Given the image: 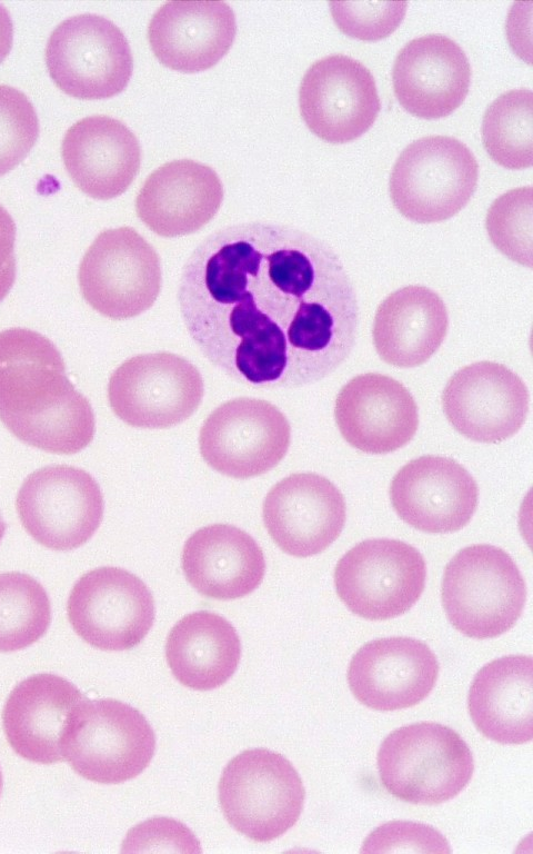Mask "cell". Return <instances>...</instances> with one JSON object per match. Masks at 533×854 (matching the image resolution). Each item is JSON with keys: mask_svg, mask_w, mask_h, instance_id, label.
<instances>
[{"mask_svg": "<svg viewBox=\"0 0 533 854\" xmlns=\"http://www.w3.org/2000/svg\"><path fill=\"white\" fill-rule=\"evenodd\" d=\"M177 298L204 358L254 387L320 381L356 338V294L339 256L285 225L254 221L212 232L185 261Z\"/></svg>", "mask_w": 533, "mask_h": 854, "instance_id": "cell-1", "label": "cell"}, {"mask_svg": "<svg viewBox=\"0 0 533 854\" xmlns=\"http://www.w3.org/2000/svg\"><path fill=\"white\" fill-rule=\"evenodd\" d=\"M0 420L21 441L53 454H76L95 431L93 410L66 375L64 361L43 335L0 332Z\"/></svg>", "mask_w": 533, "mask_h": 854, "instance_id": "cell-2", "label": "cell"}, {"mask_svg": "<svg viewBox=\"0 0 533 854\" xmlns=\"http://www.w3.org/2000/svg\"><path fill=\"white\" fill-rule=\"evenodd\" d=\"M441 595L450 623L467 637L485 639L515 625L525 605L526 585L506 552L476 544L449 562Z\"/></svg>", "mask_w": 533, "mask_h": 854, "instance_id": "cell-3", "label": "cell"}, {"mask_svg": "<svg viewBox=\"0 0 533 854\" xmlns=\"http://www.w3.org/2000/svg\"><path fill=\"white\" fill-rule=\"evenodd\" d=\"M462 737L438 723H416L389 734L378 753L382 785L399 800L424 805L456 796L473 774Z\"/></svg>", "mask_w": 533, "mask_h": 854, "instance_id": "cell-4", "label": "cell"}, {"mask_svg": "<svg viewBox=\"0 0 533 854\" xmlns=\"http://www.w3.org/2000/svg\"><path fill=\"white\" fill-rule=\"evenodd\" d=\"M222 812L238 832L255 842L283 835L300 817L304 787L281 754L247 749L224 767L219 782Z\"/></svg>", "mask_w": 533, "mask_h": 854, "instance_id": "cell-5", "label": "cell"}, {"mask_svg": "<svg viewBox=\"0 0 533 854\" xmlns=\"http://www.w3.org/2000/svg\"><path fill=\"white\" fill-rule=\"evenodd\" d=\"M477 176V161L463 142L449 136H428L400 153L389 190L403 217L419 224L439 222L469 202Z\"/></svg>", "mask_w": 533, "mask_h": 854, "instance_id": "cell-6", "label": "cell"}, {"mask_svg": "<svg viewBox=\"0 0 533 854\" xmlns=\"http://www.w3.org/2000/svg\"><path fill=\"white\" fill-rule=\"evenodd\" d=\"M63 757L82 777L118 784L138 776L154 754L155 737L145 717L112 698L84 699L63 738Z\"/></svg>", "mask_w": 533, "mask_h": 854, "instance_id": "cell-7", "label": "cell"}, {"mask_svg": "<svg viewBox=\"0 0 533 854\" xmlns=\"http://www.w3.org/2000/svg\"><path fill=\"white\" fill-rule=\"evenodd\" d=\"M426 566L413 546L389 538L359 543L338 562L334 585L355 615L385 620L408 612L423 593Z\"/></svg>", "mask_w": 533, "mask_h": 854, "instance_id": "cell-8", "label": "cell"}, {"mask_svg": "<svg viewBox=\"0 0 533 854\" xmlns=\"http://www.w3.org/2000/svg\"><path fill=\"white\" fill-rule=\"evenodd\" d=\"M46 63L54 83L79 99H104L128 85L133 59L122 31L110 20L82 13L63 20L52 31Z\"/></svg>", "mask_w": 533, "mask_h": 854, "instance_id": "cell-9", "label": "cell"}, {"mask_svg": "<svg viewBox=\"0 0 533 854\" xmlns=\"http://www.w3.org/2000/svg\"><path fill=\"white\" fill-rule=\"evenodd\" d=\"M86 301L115 320L148 310L161 289V264L155 249L133 228L108 229L84 254L78 272Z\"/></svg>", "mask_w": 533, "mask_h": 854, "instance_id": "cell-10", "label": "cell"}, {"mask_svg": "<svg viewBox=\"0 0 533 854\" xmlns=\"http://www.w3.org/2000/svg\"><path fill=\"white\" fill-rule=\"evenodd\" d=\"M204 393L200 371L171 352L138 355L111 375L109 404L125 424L139 428H169L189 418Z\"/></svg>", "mask_w": 533, "mask_h": 854, "instance_id": "cell-11", "label": "cell"}, {"mask_svg": "<svg viewBox=\"0 0 533 854\" xmlns=\"http://www.w3.org/2000/svg\"><path fill=\"white\" fill-rule=\"evenodd\" d=\"M17 510L28 534L53 550H71L99 528L103 497L87 471L67 465L30 474L17 496Z\"/></svg>", "mask_w": 533, "mask_h": 854, "instance_id": "cell-12", "label": "cell"}, {"mask_svg": "<svg viewBox=\"0 0 533 854\" xmlns=\"http://www.w3.org/2000/svg\"><path fill=\"white\" fill-rule=\"evenodd\" d=\"M290 438V424L279 408L262 399L240 397L209 415L199 444L202 458L214 470L247 479L275 467L285 456Z\"/></svg>", "mask_w": 533, "mask_h": 854, "instance_id": "cell-13", "label": "cell"}, {"mask_svg": "<svg viewBox=\"0 0 533 854\" xmlns=\"http://www.w3.org/2000/svg\"><path fill=\"white\" fill-rule=\"evenodd\" d=\"M74 632L91 646L125 651L137 646L154 620L147 585L118 567H99L74 584L67 605Z\"/></svg>", "mask_w": 533, "mask_h": 854, "instance_id": "cell-14", "label": "cell"}, {"mask_svg": "<svg viewBox=\"0 0 533 854\" xmlns=\"http://www.w3.org/2000/svg\"><path fill=\"white\" fill-rule=\"evenodd\" d=\"M299 107L316 137L345 143L372 127L381 102L370 70L348 56L333 54L315 61L304 73Z\"/></svg>", "mask_w": 533, "mask_h": 854, "instance_id": "cell-15", "label": "cell"}, {"mask_svg": "<svg viewBox=\"0 0 533 854\" xmlns=\"http://www.w3.org/2000/svg\"><path fill=\"white\" fill-rule=\"evenodd\" d=\"M526 385L506 366L477 361L459 369L442 394L449 423L462 436L496 444L515 435L529 413Z\"/></svg>", "mask_w": 533, "mask_h": 854, "instance_id": "cell-16", "label": "cell"}, {"mask_svg": "<svg viewBox=\"0 0 533 854\" xmlns=\"http://www.w3.org/2000/svg\"><path fill=\"white\" fill-rule=\"evenodd\" d=\"M345 502L325 477L292 474L276 483L263 503V522L274 543L286 554L309 557L328 548L345 523Z\"/></svg>", "mask_w": 533, "mask_h": 854, "instance_id": "cell-17", "label": "cell"}, {"mask_svg": "<svg viewBox=\"0 0 533 854\" xmlns=\"http://www.w3.org/2000/svg\"><path fill=\"white\" fill-rule=\"evenodd\" d=\"M392 506L410 526L431 534L464 527L477 506V485L457 461L421 456L404 465L390 486Z\"/></svg>", "mask_w": 533, "mask_h": 854, "instance_id": "cell-18", "label": "cell"}, {"mask_svg": "<svg viewBox=\"0 0 533 854\" xmlns=\"http://www.w3.org/2000/svg\"><path fill=\"white\" fill-rule=\"evenodd\" d=\"M438 674V659L426 644L410 637H386L358 649L349 665L348 683L360 703L389 712L422 702Z\"/></svg>", "mask_w": 533, "mask_h": 854, "instance_id": "cell-19", "label": "cell"}, {"mask_svg": "<svg viewBox=\"0 0 533 854\" xmlns=\"http://www.w3.org/2000/svg\"><path fill=\"white\" fill-rule=\"evenodd\" d=\"M334 417L342 437L368 454H388L405 446L419 426L410 391L392 377L368 373L339 391Z\"/></svg>", "mask_w": 533, "mask_h": 854, "instance_id": "cell-20", "label": "cell"}, {"mask_svg": "<svg viewBox=\"0 0 533 854\" xmlns=\"http://www.w3.org/2000/svg\"><path fill=\"white\" fill-rule=\"evenodd\" d=\"M471 75L462 48L446 36L432 33L409 41L399 51L392 70L393 90L409 113L439 119L462 105Z\"/></svg>", "mask_w": 533, "mask_h": 854, "instance_id": "cell-21", "label": "cell"}, {"mask_svg": "<svg viewBox=\"0 0 533 854\" xmlns=\"http://www.w3.org/2000/svg\"><path fill=\"white\" fill-rule=\"evenodd\" d=\"M86 697L69 681L37 674L19 683L2 711V725L13 751L41 764L64 761L63 738Z\"/></svg>", "mask_w": 533, "mask_h": 854, "instance_id": "cell-22", "label": "cell"}, {"mask_svg": "<svg viewBox=\"0 0 533 854\" xmlns=\"http://www.w3.org/2000/svg\"><path fill=\"white\" fill-rule=\"evenodd\" d=\"M235 32L234 12L224 1H168L151 18L148 37L162 64L190 73L217 64Z\"/></svg>", "mask_w": 533, "mask_h": 854, "instance_id": "cell-23", "label": "cell"}, {"mask_svg": "<svg viewBox=\"0 0 533 854\" xmlns=\"http://www.w3.org/2000/svg\"><path fill=\"white\" fill-rule=\"evenodd\" d=\"M223 187L217 172L182 159L167 162L145 179L137 199L141 221L161 237L193 234L218 212Z\"/></svg>", "mask_w": 533, "mask_h": 854, "instance_id": "cell-24", "label": "cell"}, {"mask_svg": "<svg viewBox=\"0 0 533 854\" xmlns=\"http://www.w3.org/2000/svg\"><path fill=\"white\" fill-rule=\"evenodd\" d=\"M61 153L74 185L100 200L123 193L141 162L134 133L108 116H90L72 125L62 140Z\"/></svg>", "mask_w": 533, "mask_h": 854, "instance_id": "cell-25", "label": "cell"}, {"mask_svg": "<svg viewBox=\"0 0 533 854\" xmlns=\"http://www.w3.org/2000/svg\"><path fill=\"white\" fill-rule=\"evenodd\" d=\"M181 564L189 584L201 595L228 600L252 593L265 573L264 555L244 530L213 524L184 543Z\"/></svg>", "mask_w": 533, "mask_h": 854, "instance_id": "cell-26", "label": "cell"}, {"mask_svg": "<svg viewBox=\"0 0 533 854\" xmlns=\"http://www.w3.org/2000/svg\"><path fill=\"white\" fill-rule=\"evenodd\" d=\"M447 326L445 304L435 291L424 286H406L379 305L373 342L386 364L412 368L434 355L446 336Z\"/></svg>", "mask_w": 533, "mask_h": 854, "instance_id": "cell-27", "label": "cell"}, {"mask_svg": "<svg viewBox=\"0 0 533 854\" xmlns=\"http://www.w3.org/2000/svg\"><path fill=\"white\" fill-rule=\"evenodd\" d=\"M533 659L504 656L484 665L470 688L467 705L476 728L502 744L533 737Z\"/></svg>", "mask_w": 533, "mask_h": 854, "instance_id": "cell-28", "label": "cell"}, {"mask_svg": "<svg viewBox=\"0 0 533 854\" xmlns=\"http://www.w3.org/2000/svg\"><path fill=\"white\" fill-rule=\"evenodd\" d=\"M240 656L235 628L208 610L182 617L167 638L165 657L173 676L197 691L223 685L235 672Z\"/></svg>", "mask_w": 533, "mask_h": 854, "instance_id": "cell-29", "label": "cell"}, {"mask_svg": "<svg viewBox=\"0 0 533 854\" xmlns=\"http://www.w3.org/2000/svg\"><path fill=\"white\" fill-rule=\"evenodd\" d=\"M482 141L490 158L506 169L533 162V93L516 89L497 97L485 110Z\"/></svg>", "mask_w": 533, "mask_h": 854, "instance_id": "cell-30", "label": "cell"}, {"mask_svg": "<svg viewBox=\"0 0 533 854\" xmlns=\"http://www.w3.org/2000/svg\"><path fill=\"white\" fill-rule=\"evenodd\" d=\"M50 622V600L39 582L23 573L0 574V652L30 646Z\"/></svg>", "mask_w": 533, "mask_h": 854, "instance_id": "cell-31", "label": "cell"}, {"mask_svg": "<svg viewBox=\"0 0 533 854\" xmlns=\"http://www.w3.org/2000/svg\"><path fill=\"white\" fill-rule=\"evenodd\" d=\"M532 187L512 189L493 201L485 228L492 244L511 260L532 267Z\"/></svg>", "mask_w": 533, "mask_h": 854, "instance_id": "cell-32", "label": "cell"}, {"mask_svg": "<svg viewBox=\"0 0 533 854\" xmlns=\"http://www.w3.org/2000/svg\"><path fill=\"white\" fill-rule=\"evenodd\" d=\"M38 135L37 112L28 97L13 87L0 85V176L27 157Z\"/></svg>", "mask_w": 533, "mask_h": 854, "instance_id": "cell-33", "label": "cell"}, {"mask_svg": "<svg viewBox=\"0 0 533 854\" xmlns=\"http://www.w3.org/2000/svg\"><path fill=\"white\" fill-rule=\"evenodd\" d=\"M332 18L349 37L365 41L381 40L402 22L405 1H331Z\"/></svg>", "mask_w": 533, "mask_h": 854, "instance_id": "cell-34", "label": "cell"}, {"mask_svg": "<svg viewBox=\"0 0 533 854\" xmlns=\"http://www.w3.org/2000/svg\"><path fill=\"white\" fill-rule=\"evenodd\" d=\"M361 852L450 853L446 840L433 827L414 822L394 821L373 831Z\"/></svg>", "mask_w": 533, "mask_h": 854, "instance_id": "cell-35", "label": "cell"}, {"mask_svg": "<svg viewBox=\"0 0 533 854\" xmlns=\"http://www.w3.org/2000/svg\"><path fill=\"white\" fill-rule=\"evenodd\" d=\"M198 840L180 822L157 817L134 826L123 842L124 851L201 852Z\"/></svg>", "mask_w": 533, "mask_h": 854, "instance_id": "cell-36", "label": "cell"}, {"mask_svg": "<svg viewBox=\"0 0 533 854\" xmlns=\"http://www.w3.org/2000/svg\"><path fill=\"white\" fill-rule=\"evenodd\" d=\"M16 224L0 205V301L9 294L16 279Z\"/></svg>", "mask_w": 533, "mask_h": 854, "instance_id": "cell-37", "label": "cell"}, {"mask_svg": "<svg viewBox=\"0 0 533 854\" xmlns=\"http://www.w3.org/2000/svg\"><path fill=\"white\" fill-rule=\"evenodd\" d=\"M13 26L8 9L0 3V63L11 50Z\"/></svg>", "mask_w": 533, "mask_h": 854, "instance_id": "cell-38", "label": "cell"}, {"mask_svg": "<svg viewBox=\"0 0 533 854\" xmlns=\"http://www.w3.org/2000/svg\"><path fill=\"white\" fill-rule=\"evenodd\" d=\"M6 528H7L6 523L0 515V542L4 535Z\"/></svg>", "mask_w": 533, "mask_h": 854, "instance_id": "cell-39", "label": "cell"}, {"mask_svg": "<svg viewBox=\"0 0 533 854\" xmlns=\"http://www.w3.org/2000/svg\"><path fill=\"white\" fill-rule=\"evenodd\" d=\"M1 788H2V775H1V771H0V793H1Z\"/></svg>", "mask_w": 533, "mask_h": 854, "instance_id": "cell-40", "label": "cell"}]
</instances>
